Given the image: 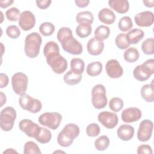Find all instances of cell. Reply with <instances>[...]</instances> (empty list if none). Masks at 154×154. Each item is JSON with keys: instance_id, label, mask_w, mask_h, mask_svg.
Masks as SVG:
<instances>
[{"instance_id": "42", "label": "cell", "mask_w": 154, "mask_h": 154, "mask_svg": "<svg viewBox=\"0 0 154 154\" xmlns=\"http://www.w3.org/2000/svg\"><path fill=\"white\" fill-rule=\"evenodd\" d=\"M137 152L138 154H152V147L147 144H141L137 148Z\"/></svg>"}, {"instance_id": "13", "label": "cell", "mask_w": 154, "mask_h": 154, "mask_svg": "<svg viewBox=\"0 0 154 154\" xmlns=\"http://www.w3.org/2000/svg\"><path fill=\"white\" fill-rule=\"evenodd\" d=\"M98 121L106 128L113 129L118 124L119 119L116 114L109 111H102L98 114Z\"/></svg>"}, {"instance_id": "17", "label": "cell", "mask_w": 154, "mask_h": 154, "mask_svg": "<svg viewBox=\"0 0 154 154\" xmlns=\"http://www.w3.org/2000/svg\"><path fill=\"white\" fill-rule=\"evenodd\" d=\"M142 116L141 110L137 107H130L125 109L121 114V118L125 123H132L139 120Z\"/></svg>"}, {"instance_id": "37", "label": "cell", "mask_w": 154, "mask_h": 154, "mask_svg": "<svg viewBox=\"0 0 154 154\" xmlns=\"http://www.w3.org/2000/svg\"><path fill=\"white\" fill-rule=\"evenodd\" d=\"M123 100L118 97L112 98L109 102V107L111 110L114 112H119L122 110L123 108Z\"/></svg>"}, {"instance_id": "33", "label": "cell", "mask_w": 154, "mask_h": 154, "mask_svg": "<svg viewBox=\"0 0 154 154\" xmlns=\"http://www.w3.org/2000/svg\"><path fill=\"white\" fill-rule=\"evenodd\" d=\"M55 28L54 24L49 22L42 23L39 27L40 32L45 37L51 35L55 31Z\"/></svg>"}, {"instance_id": "16", "label": "cell", "mask_w": 154, "mask_h": 154, "mask_svg": "<svg viewBox=\"0 0 154 154\" xmlns=\"http://www.w3.org/2000/svg\"><path fill=\"white\" fill-rule=\"evenodd\" d=\"M137 25L141 27H149L152 25L154 22V15L152 11H144L137 13L134 17Z\"/></svg>"}, {"instance_id": "45", "label": "cell", "mask_w": 154, "mask_h": 154, "mask_svg": "<svg viewBox=\"0 0 154 154\" xmlns=\"http://www.w3.org/2000/svg\"><path fill=\"white\" fill-rule=\"evenodd\" d=\"M75 3L76 6H78L79 8H84L90 3L89 0H75Z\"/></svg>"}, {"instance_id": "26", "label": "cell", "mask_w": 154, "mask_h": 154, "mask_svg": "<svg viewBox=\"0 0 154 154\" xmlns=\"http://www.w3.org/2000/svg\"><path fill=\"white\" fill-rule=\"evenodd\" d=\"M102 69L103 66L100 61H94L87 65L86 72L90 76H96L101 73Z\"/></svg>"}, {"instance_id": "39", "label": "cell", "mask_w": 154, "mask_h": 154, "mask_svg": "<svg viewBox=\"0 0 154 154\" xmlns=\"http://www.w3.org/2000/svg\"><path fill=\"white\" fill-rule=\"evenodd\" d=\"M5 16L8 20L12 22L16 21L19 19L20 16V10L16 7L10 8L6 11Z\"/></svg>"}, {"instance_id": "4", "label": "cell", "mask_w": 154, "mask_h": 154, "mask_svg": "<svg viewBox=\"0 0 154 154\" xmlns=\"http://www.w3.org/2000/svg\"><path fill=\"white\" fill-rule=\"evenodd\" d=\"M47 64L51 67L52 71L57 74H62L67 68V60L60 55V52H54L46 55Z\"/></svg>"}, {"instance_id": "18", "label": "cell", "mask_w": 154, "mask_h": 154, "mask_svg": "<svg viewBox=\"0 0 154 154\" xmlns=\"http://www.w3.org/2000/svg\"><path fill=\"white\" fill-rule=\"evenodd\" d=\"M87 49L89 54L93 56L99 55L103 51L104 43L95 37H92L87 43Z\"/></svg>"}, {"instance_id": "27", "label": "cell", "mask_w": 154, "mask_h": 154, "mask_svg": "<svg viewBox=\"0 0 154 154\" xmlns=\"http://www.w3.org/2000/svg\"><path fill=\"white\" fill-rule=\"evenodd\" d=\"M82 78V75H77L74 73L72 71L69 70L64 75L63 80L66 84L74 85L79 84L81 82Z\"/></svg>"}, {"instance_id": "24", "label": "cell", "mask_w": 154, "mask_h": 154, "mask_svg": "<svg viewBox=\"0 0 154 154\" xmlns=\"http://www.w3.org/2000/svg\"><path fill=\"white\" fill-rule=\"evenodd\" d=\"M92 31V27L91 24L82 22L80 23L76 28V33L78 37L80 38H85L88 37Z\"/></svg>"}, {"instance_id": "28", "label": "cell", "mask_w": 154, "mask_h": 154, "mask_svg": "<svg viewBox=\"0 0 154 154\" xmlns=\"http://www.w3.org/2000/svg\"><path fill=\"white\" fill-rule=\"evenodd\" d=\"M140 57L139 52L135 48L130 47L127 48L123 54L125 60L128 63H134L137 61Z\"/></svg>"}, {"instance_id": "49", "label": "cell", "mask_w": 154, "mask_h": 154, "mask_svg": "<svg viewBox=\"0 0 154 154\" xmlns=\"http://www.w3.org/2000/svg\"><path fill=\"white\" fill-rule=\"evenodd\" d=\"M17 153V152L15 150H14L13 149H7L6 150H5L3 153Z\"/></svg>"}, {"instance_id": "22", "label": "cell", "mask_w": 154, "mask_h": 154, "mask_svg": "<svg viewBox=\"0 0 154 154\" xmlns=\"http://www.w3.org/2000/svg\"><path fill=\"white\" fill-rule=\"evenodd\" d=\"M126 35L129 44L135 45L143 39L144 36V33L141 29L134 28L130 30Z\"/></svg>"}, {"instance_id": "48", "label": "cell", "mask_w": 154, "mask_h": 154, "mask_svg": "<svg viewBox=\"0 0 154 154\" xmlns=\"http://www.w3.org/2000/svg\"><path fill=\"white\" fill-rule=\"evenodd\" d=\"M0 95H1V107L3 106L4 104H5L6 103V100H7V98H6V96L5 94H4L2 91L0 92Z\"/></svg>"}, {"instance_id": "40", "label": "cell", "mask_w": 154, "mask_h": 154, "mask_svg": "<svg viewBox=\"0 0 154 154\" xmlns=\"http://www.w3.org/2000/svg\"><path fill=\"white\" fill-rule=\"evenodd\" d=\"M100 127L99 126L95 123H90L86 128V133L87 135L91 137H95L98 136L100 133Z\"/></svg>"}, {"instance_id": "10", "label": "cell", "mask_w": 154, "mask_h": 154, "mask_svg": "<svg viewBox=\"0 0 154 154\" xmlns=\"http://www.w3.org/2000/svg\"><path fill=\"white\" fill-rule=\"evenodd\" d=\"M28 79L26 75L22 72H17L11 77V85L14 92L22 95L27 90Z\"/></svg>"}, {"instance_id": "7", "label": "cell", "mask_w": 154, "mask_h": 154, "mask_svg": "<svg viewBox=\"0 0 154 154\" xmlns=\"http://www.w3.org/2000/svg\"><path fill=\"white\" fill-rule=\"evenodd\" d=\"M16 118V111L13 107L7 106L0 113V127L4 131H11L14 126Z\"/></svg>"}, {"instance_id": "9", "label": "cell", "mask_w": 154, "mask_h": 154, "mask_svg": "<svg viewBox=\"0 0 154 154\" xmlns=\"http://www.w3.org/2000/svg\"><path fill=\"white\" fill-rule=\"evenodd\" d=\"M19 103L23 109L29 111L31 113H37L42 108V102L39 100L32 98L26 93L20 95L19 99Z\"/></svg>"}, {"instance_id": "21", "label": "cell", "mask_w": 154, "mask_h": 154, "mask_svg": "<svg viewBox=\"0 0 154 154\" xmlns=\"http://www.w3.org/2000/svg\"><path fill=\"white\" fill-rule=\"evenodd\" d=\"M109 6L120 14H124L128 11L129 4L127 0H109Z\"/></svg>"}, {"instance_id": "36", "label": "cell", "mask_w": 154, "mask_h": 154, "mask_svg": "<svg viewBox=\"0 0 154 154\" xmlns=\"http://www.w3.org/2000/svg\"><path fill=\"white\" fill-rule=\"evenodd\" d=\"M153 38H148L143 42L141 44V49L144 54L146 55H153Z\"/></svg>"}, {"instance_id": "2", "label": "cell", "mask_w": 154, "mask_h": 154, "mask_svg": "<svg viewBox=\"0 0 154 154\" xmlns=\"http://www.w3.org/2000/svg\"><path fill=\"white\" fill-rule=\"evenodd\" d=\"M79 132L80 129L78 125L74 123L67 124L58 134L57 143L61 147H69L73 143V140L79 136Z\"/></svg>"}, {"instance_id": "6", "label": "cell", "mask_w": 154, "mask_h": 154, "mask_svg": "<svg viewBox=\"0 0 154 154\" xmlns=\"http://www.w3.org/2000/svg\"><path fill=\"white\" fill-rule=\"evenodd\" d=\"M106 88L102 84L95 85L91 90V103L93 106L97 109H102L107 105Z\"/></svg>"}, {"instance_id": "1", "label": "cell", "mask_w": 154, "mask_h": 154, "mask_svg": "<svg viewBox=\"0 0 154 154\" xmlns=\"http://www.w3.org/2000/svg\"><path fill=\"white\" fill-rule=\"evenodd\" d=\"M57 37L64 51L67 53L77 55L82 52V44L73 37L72 31L69 28L62 27L59 29Z\"/></svg>"}, {"instance_id": "35", "label": "cell", "mask_w": 154, "mask_h": 154, "mask_svg": "<svg viewBox=\"0 0 154 154\" xmlns=\"http://www.w3.org/2000/svg\"><path fill=\"white\" fill-rule=\"evenodd\" d=\"M133 26V22L131 18L129 16L122 17L118 23V27L120 30L123 32L128 31Z\"/></svg>"}, {"instance_id": "20", "label": "cell", "mask_w": 154, "mask_h": 154, "mask_svg": "<svg viewBox=\"0 0 154 154\" xmlns=\"http://www.w3.org/2000/svg\"><path fill=\"white\" fill-rule=\"evenodd\" d=\"M98 18L103 23L111 25L115 22L116 16L112 10L108 8H104L99 11Z\"/></svg>"}, {"instance_id": "44", "label": "cell", "mask_w": 154, "mask_h": 154, "mask_svg": "<svg viewBox=\"0 0 154 154\" xmlns=\"http://www.w3.org/2000/svg\"><path fill=\"white\" fill-rule=\"evenodd\" d=\"M8 76L3 73H0V87L1 88L7 86L8 84Z\"/></svg>"}, {"instance_id": "23", "label": "cell", "mask_w": 154, "mask_h": 154, "mask_svg": "<svg viewBox=\"0 0 154 154\" xmlns=\"http://www.w3.org/2000/svg\"><path fill=\"white\" fill-rule=\"evenodd\" d=\"M153 80L150 84L144 85L140 91L142 98L147 102H153L154 101V87L153 84Z\"/></svg>"}, {"instance_id": "41", "label": "cell", "mask_w": 154, "mask_h": 154, "mask_svg": "<svg viewBox=\"0 0 154 154\" xmlns=\"http://www.w3.org/2000/svg\"><path fill=\"white\" fill-rule=\"evenodd\" d=\"M6 34L10 38L16 39L20 36V31L16 25H11L7 28Z\"/></svg>"}, {"instance_id": "25", "label": "cell", "mask_w": 154, "mask_h": 154, "mask_svg": "<svg viewBox=\"0 0 154 154\" xmlns=\"http://www.w3.org/2000/svg\"><path fill=\"white\" fill-rule=\"evenodd\" d=\"M85 68V63L79 58H72L70 61V70L77 75H82Z\"/></svg>"}, {"instance_id": "50", "label": "cell", "mask_w": 154, "mask_h": 154, "mask_svg": "<svg viewBox=\"0 0 154 154\" xmlns=\"http://www.w3.org/2000/svg\"><path fill=\"white\" fill-rule=\"evenodd\" d=\"M59 153V152H61V153H65V152H63V151H55L54 153Z\"/></svg>"}, {"instance_id": "31", "label": "cell", "mask_w": 154, "mask_h": 154, "mask_svg": "<svg viewBox=\"0 0 154 154\" xmlns=\"http://www.w3.org/2000/svg\"><path fill=\"white\" fill-rule=\"evenodd\" d=\"M76 21L79 23L82 22H86L91 24L94 21V16L90 11H81L76 14Z\"/></svg>"}, {"instance_id": "32", "label": "cell", "mask_w": 154, "mask_h": 154, "mask_svg": "<svg viewBox=\"0 0 154 154\" xmlns=\"http://www.w3.org/2000/svg\"><path fill=\"white\" fill-rule=\"evenodd\" d=\"M109 139L106 135H102L94 141V147L99 151L105 150L109 145Z\"/></svg>"}, {"instance_id": "12", "label": "cell", "mask_w": 154, "mask_h": 154, "mask_svg": "<svg viewBox=\"0 0 154 154\" xmlns=\"http://www.w3.org/2000/svg\"><path fill=\"white\" fill-rule=\"evenodd\" d=\"M153 129V122L148 119L143 120L137 131V138L139 141L145 142L149 140L152 137Z\"/></svg>"}, {"instance_id": "19", "label": "cell", "mask_w": 154, "mask_h": 154, "mask_svg": "<svg viewBox=\"0 0 154 154\" xmlns=\"http://www.w3.org/2000/svg\"><path fill=\"white\" fill-rule=\"evenodd\" d=\"M117 134L118 137L122 141H129L134 136V128L131 125L123 124L118 128Z\"/></svg>"}, {"instance_id": "14", "label": "cell", "mask_w": 154, "mask_h": 154, "mask_svg": "<svg viewBox=\"0 0 154 154\" xmlns=\"http://www.w3.org/2000/svg\"><path fill=\"white\" fill-rule=\"evenodd\" d=\"M18 24L23 31L31 29L35 24V17L34 14L30 11H24L20 13Z\"/></svg>"}, {"instance_id": "30", "label": "cell", "mask_w": 154, "mask_h": 154, "mask_svg": "<svg viewBox=\"0 0 154 154\" xmlns=\"http://www.w3.org/2000/svg\"><path fill=\"white\" fill-rule=\"evenodd\" d=\"M51 138L52 134L51 131L45 128L41 127L39 133L35 139L41 144H46L51 141Z\"/></svg>"}, {"instance_id": "34", "label": "cell", "mask_w": 154, "mask_h": 154, "mask_svg": "<svg viewBox=\"0 0 154 154\" xmlns=\"http://www.w3.org/2000/svg\"><path fill=\"white\" fill-rule=\"evenodd\" d=\"M24 154H41L42 152L40 150L38 145L33 141H27L23 147Z\"/></svg>"}, {"instance_id": "46", "label": "cell", "mask_w": 154, "mask_h": 154, "mask_svg": "<svg viewBox=\"0 0 154 154\" xmlns=\"http://www.w3.org/2000/svg\"><path fill=\"white\" fill-rule=\"evenodd\" d=\"M14 2L13 0H6V1H0V7L1 8H5L10 6Z\"/></svg>"}, {"instance_id": "47", "label": "cell", "mask_w": 154, "mask_h": 154, "mask_svg": "<svg viewBox=\"0 0 154 154\" xmlns=\"http://www.w3.org/2000/svg\"><path fill=\"white\" fill-rule=\"evenodd\" d=\"M143 4H144L145 6H146L147 7H153L154 6V1L153 0H147V1H146V0H144L143 1Z\"/></svg>"}, {"instance_id": "5", "label": "cell", "mask_w": 154, "mask_h": 154, "mask_svg": "<svg viewBox=\"0 0 154 154\" xmlns=\"http://www.w3.org/2000/svg\"><path fill=\"white\" fill-rule=\"evenodd\" d=\"M154 73V60L148 59L142 64L135 67L133 70L134 78L139 81L147 80Z\"/></svg>"}, {"instance_id": "3", "label": "cell", "mask_w": 154, "mask_h": 154, "mask_svg": "<svg viewBox=\"0 0 154 154\" xmlns=\"http://www.w3.org/2000/svg\"><path fill=\"white\" fill-rule=\"evenodd\" d=\"M42 42V37L38 32H32L28 34L25 40L24 46L26 55L30 58L37 57L40 53Z\"/></svg>"}, {"instance_id": "11", "label": "cell", "mask_w": 154, "mask_h": 154, "mask_svg": "<svg viewBox=\"0 0 154 154\" xmlns=\"http://www.w3.org/2000/svg\"><path fill=\"white\" fill-rule=\"evenodd\" d=\"M19 128L28 137L34 138H36L41 129V127L37 123H34L31 120L26 119H23L19 122Z\"/></svg>"}, {"instance_id": "8", "label": "cell", "mask_w": 154, "mask_h": 154, "mask_svg": "<svg viewBox=\"0 0 154 154\" xmlns=\"http://www.w3.org/2000/svg\"><path fill=\"white\" fill-rule=\"evenodd\" d=\"M61 120V114L57 112H46L38 117V122L40 125L52 130L57 129L59 127Z\"/></svg>"}, {"instance_id": "38", "label": "cell", "mask_w": 154, "mask_h": 154, "mask_svg": "<svg viewBox=\"0 0 154 154\" xmlns=\"http://www.w3.org/2000/svg\"><path fill=\"white\" fill-rule=\"evenodd\" d=\"M115 43L116 46L120 49H127L130 45L125 33H120L118 34L115 39Z\"/></svg>"}, {"instance_id": "15", "label": "cell", "mask_w": 154, "mask_h": 154, "mask_svg": "<svg viewBox=\"0 0 154 154\" xmlns=\"http://www.w3.org/2000/svg\"><path fill=\"white\" fill-rule=\"evenodd\" d=\"M105 70L107 75L113 79L120 78L123 74V69L119 62L114 59L108 60L105 65Z\"/></svg>"}, {"instance_id": "29", "label": "cell", "mask_w": 154, "mask_h": 154, "mask_svg": "<svg viewBox=\"0 0 154 154\" xmlns=\"http://www.w3.org/2000/svg\"><path fill=\"white\" fill-rule=\"evenodd\" d=\"M110 34V29L108 26L105 25H100L97 27L94 31V37L103 42L108 38Z\"/></svg>"}, {"instance_id": "43", "label": "cell", "mask_w": 154, "mask_h": 154, "mask_svg": "<svg viewBox=\"0 0 154 154\" xmlns=\"http://www.w3.org/2000/svg\"><path fill=\"white\" fill-rule=\"evenodd\" d=\"M37 6L40 9H46L48 8L52 1L51 0H42V1H35Z\"/></svg>"}]
</instances>
